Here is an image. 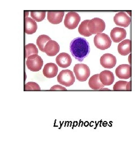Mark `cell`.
Masks as SVG:
<instances>
[{"mask_svg": "<svg viewBox=\"0 0 135 152\" xmlns=\"http://www.w3.org/2000/svg\"><path fill=\"white\" fill-rule=\"evenodd\" d=\"M58 72V66L53 63H50L46 64L43 69V75L49 78H51L55 77L57 75Z\"/></svg>", "mask_w": 135, "mask_h": 152, "instance_id": "cell-15", "label": "cell"}, {"mask_svg": "<svg viewBox=\"0 0 135 152\" xmlns=\"http://www.w3.org/2000/svg\"><path fill=\"white\" fill-rule=\"evenodd\" d=\"M74 73L79 81L85 82L90 75V69L86 64H77L74 67Z\"/></svg>", "mask_w": 135, "mask_h": 152, "instance_id": "cell-6", "label": "cell"}, {"mask_svg": "<svg viewBox=\"0 0 135 152\" xmlns=\"http://www.w3.org/2000/svg\"><path fill=\"white\" fill-rule=\"evenodd\" d=\"M38 50L36 46L33 44H29L24 47V57L28 58L29 56L38 54Z\"/></svg>", "mask_w": 135, "mask_h": 152, "instance_id": "cell-20", "label": "cell"}, {"mask_svg": "<svg viewBox=\"0 0 135 152\" xmlns=\"http://www.w3.org/2000/svg\"><path fill=\"white\" fill-rule=\"evenodd\" d=\"M90 22V20H86L81 23V25L78 28V32L80 34L86 37H89L92 35V34L90 32L88 29V24Z\"/></svg>", "mask_w": 135, "mask_h": 152, "instance_id": "cell-22", "label": "cell"}, {"mask_svg": "<svg viewBox=\"0 0 135 152\" xmlns=\"http://www.w3.org/2000/svg\"><path fill=\"white\" fill-rule=\"evenodd\" d=\"M117 59L113 55L105 54L100 58V64L105 68L111 69L116 65Z\"/></svg>", "mask_w": 135, "mask_h": 152, "instance_id": "cell-9", "label": "cell"}, {"mask_svg": "<svg viewBox=\"0 0 135 152\" xmlns=\"http://www.w3.org/2000/svg\"><path fill=\"white\" fill-rule=\"evenodd\" d=\"M88 85L90 88L95 90H99L104 86L100 80L99 74L92 76L88 82Z\"/></svg>", "mask_w": 135, "mask_h": 152, "instance_id": "cell-19", "label": "cell"}, {"mask_svg": "<svg viewBox=\"0 0 135 152\" xmlns=\"http://www.w3.org/2000/svg\"><path fill=\"white\" fill-rule=\"evenodd\" d=\"M43 64L42 59L37 54L29 56L26 61L27 68L32 72L40 71L43 66Z\"/></svg>", "mask_w": 135, "mask_h": 152, "instance_id": "cell-3", "label": "cell"}, {"mask_svg": "<svg viewBox=\"0 0 135 152\" xmlns=\"http://www.w3.org/2000/svg\"><path fill=\"white\" fill-rule=\"evenodd\" d=\"M81 20L80 15L74 11L68 12L65 16L64 25L69 29H74L78 26Z\"/></svg>", "mask_w": 135, "mask_h": 152, "instance_id": "cell-7", "label": "cell"}, {"mask_svg": "<svg viewBox=\"0 0 135 152\" xmlns=\"http://www.w3.org/2000/svg\"><path fill=\"white\" fill-rule=\"evenodd\" d=\"M31 15L34 20L37 22H41L45 18L46 11H31Z\"/></svg>", "mask_w": 135, "mask_h": 152, "instance_id": "cell-24", "label": "cell"}, {"mask_svg": "<svg viewBox=\"0 0 135 152\" xmlns=\"http://www.w3.org/2000/svg\"><path fill=\"white\" fill-rule=\"evenodd\" d=\"M94 44L97 49L104 50L110 47L112 40L105 33H98L94 38Z\"/></svg>", "mask_w": 135, "mask_h": 152, "instance_id": "cell-2", "label": "cell"}, {"mask_svg": "<svg viewBox=\"0 0 135 152\" xmlns=\"http://www.w3.org/2000/svg\"><path fill=\"white\" fill-rule=\"evenodd\" d=\"M126 31L122 28L115 27L110 32V37L114 42L118 43L126 37Z\"/></svg>", "mask_w": 135, "mask_h": 152, "instance_id": "cell-12", "label": "cell"}, {"mask_svg": "<svg viewBox=\"0 0 135 152\" xmlns=\"http://www.w3.org/2000/svg\"><path fill=\"white\" fill-rule=\"evenodd\" d=\"M115 24L122 27H127L131 23V18L126 12H119L114 17Z\"/></svg>", "mask_w": 135, "mask_h": 152, "instance_id": "cell-8", "label": "cell"}, {"mask_svg": "<svg viewBox=\"0 0 135 152\" xmlns=\"http://www.w3.org/2000/svg\"><path fill=\"white\" fill-rule=\"evenodd\" d=\"M37 25L32 18L26 17L24 19V32L27 34H32L36 32Z\"/></svg>", "mask_w": 135, "mask_h": 152, "instance_id": "cell-16", "label": "cell"}, {"mask_svg": "<svg viewBox=\"0 0 135 152\" xmlns=\"http://www.w3.org/2000/svg\"><path fill=\"white\" fill-rule=\"evenodd\" d=\"M60 51L59 45L55 41L50 40L44 48V52L50 56H54L57 54Z\"/></svg>", "mask_w": 135, "mask_h": 152, "instance_id": "cell-10", "label": "cell"}, {"mask_svg": "<svg viewBox=\"0 0 135 152\" xmlns=\"http://www.w3.org/2000/svg\"><path fill=\"white\" fill-rule=\"evenodd\" d=\"M100 80L104 86H110L113 84L114 81V76L113 73L110 71H103L99 75Z\"/></svg>", "mask_w": 135, "mask_h": 152, "instance_id": "cell-17", "label": "cell"}, {"mask_svg": "<svg viewBox=\"0 0 135 152\" xmlns=\"http://www.w3.org/2000/svg\"><path fill=\"white\" fill-rule=\"evenodd\" d=\"M64 15V11H49L47 12V19L53 24H58L62 22Z\"/></svg>", "mask_w": 135, "mask_h": 152, "instance_id": "cell-13", "label": "cell"}, {"mask_svg": "<svg viewBox=\"0 0 135 152\" xmlns=\"http://www.w3.org/2000/svg\"><path fill=\"white\" fill-rule=\"evenodd\" d=\"M56 61L57 64L61 68H66L70 66L72 63V58L70 55L65 53H60L56 58Z\"/></svg>", "mask_w": 135, "mask_h": 152, "instance_id": "cell-14", "label": "cell"}, {"mask_svg": "<svg viewBox=\"0 0 135 152\" xmlns=\"http://www.w3.org/2000/svg\"><path fill=\"white\" fill-rule=\"evenodd\" d=\"M51 90H66V88L60 85H55L51 88Z\"/></svg>", "mask_w": 135, "mask_h": 152, "instance_id": "cell-26", "label": "cell"}, {"mask_svg": "<svg viewBox=\"0 0 135 152\" xmlns=\"http://www.w3.org/2000/svg\"><path fill=\"white\" fill-rule=\"evenodd\" d=\"M100 90H101V91H103V90H108V91H109L110 90H109V89H108V88H101V89H100Z\"/></svg>", "mask_w": 135, "mask_h": 152, "instance_id": "cell-27", "label": "cell"}, {"mask_svg": "<svg viewBox=\"0 0 135 152\" xmlns=\"http://www.w3.org/2000/svg\"><path fill=\"white\" fill-rule=\"evenodd\" d=\"M58 81L61 85L69 87L72 86L75 81V77L72 71L65 69L60 72L58 76Z\"/></svg>", "mask_w": 135, "mask_h": 152, "instance_id": "cell-4", "label": "cell"}, {"mask_svg": "<svg viewBox=\"0 0 135 152\" xmlns=\"http://www.w3.org/2000/svg\"><path fill=\"white\" fill-rule=\"evenodd\" d=\"M88 29L92 34H97L105 30V23L103 19L95 18L90 20L88 24Z\"/></svg>", "mask_w": 135, "mask_h": 152, "instance_id": "cell-5", "label": "cell"}, {"mask_svg": "<svg viewBox=\"0 0 135 152\" xmlns=\"http://www.w3.org/2000/svg\"><path fill=\"white\" fill-rule=\"evenodd\" d=\"M41 88L37 83L33 82H29L26 83L24 86L25 91H34V90H40Z\"/></svg>", "mask_w": 135, "mask_h": 152, "instance_id": "cell-25", "label": "cell"}, {"mask_svg": "<svg viewBox=\"0 0 135 152\" xmlns=\"http://www.w3.org/2000/svg\"><path fill=\"white\" fill-rule=\"evenodd\" d=\"M115 74L120 79H128L131 76V67L128 64H122L117 68Z\"/></svg>", "mask_w": 135, "mask_h": 152, "instance_id": "cell-11", "label": "cell"}, {"mask_svg": "<svg viewBox=\"0 0 135 152\" xmlns=\"http://www.w3.org/2000/svg\"><path fill=\"white\" fill-rule=\"evenodd\" d=\"M114 91H131L130 82L124 81H119L117 82L114 85Z\"/></svg>", "mask_w": 135, "mask_h": 152, "instance_id": "cell-21", "label": "cell"}, {"mask_svg": "<svg viewBox=\"0 0 135 152\" xmlns=\"http://www.w3.org/2000/svg\"><path fill=\"white\" fill-rule=\"evenodd\" d=\"M118 51L120 54L126 56L131 53V41L130 39H126L122 41L118 46Z\"/></svg>", "mask_w": 135, "mask_h": 152, "instance_id": "cell-18", "label": "cell"}, {"mask_svg": "<svg viewBox=\"0 0 135 152\" xmlns=\"http://www.w3.org/2000/svg\"><path fill=\"white\" fill-rule=\"evenodd\" d=\"M70 51L73 56L81 62L90 51V45L85 38L77 37L70 42Z\"/></svg>", "mask_w": 135, "mask_h": 152, "instance_id": "cell-1", "label": "cell"}, {"mask_svg": "<svg viewBox=\"0 0 135 152\" xmlns=\"http://www.w3.org/2000/svg\"><path fill=\"white\" fill-rule=\"evenodd\" d=\"M50 40H51L50 37L47 35H45V34L41 35L37 38V45L38 46V48L41 51L44 52L45 46L46 45V43Z\"/></svg>", "mask_w": 135, "mask_h": 152, "instance_id": "cell-23", "label": "cell"}]
</instances>
